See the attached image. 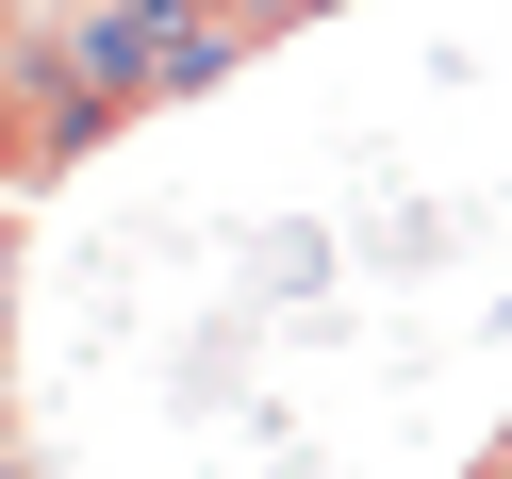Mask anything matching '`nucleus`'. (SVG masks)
I'll return each mask as SVG.
<instances>
[{"label": "nucleus", "instance_id": "1", "mask_svg": "<svg viewBox=\"0 0 512 479\" xmlns=\"http://www.w3.org/2000/svg\"><path fill=\"white\" fill-rule=\"evenodd\" d=\"M281 17H331V0H281Z\"/></svg>", "mask_w": 512, "mask_h": 479}]
</instances>
